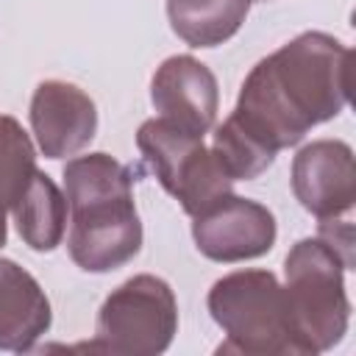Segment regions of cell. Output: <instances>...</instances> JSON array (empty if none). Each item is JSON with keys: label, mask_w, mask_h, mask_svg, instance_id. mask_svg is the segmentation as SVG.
Returning <instances> with one entry per match:
<instances>
[{"label": "cell", "mask_w": 356, "mask_h": 356, "mask_svg": "<svg viewBox=\"0 0 356 356\" xmlns=\"http://www.w3.org/2000/svg\"><path fill=\"white\" fill-rule=\"evenodd\" d=\"M348 89V44L323 31H303L248 72L231 117L259 145L278 153L342 114Z\"/></svg>", "instance_id": "cell-1"}, {"label": "cell", "mask_w": 356, "mask_h": 356, "mask_svg": "<svg viewBox=\"0 0 356 356\" xmlns=\"http://www.w3.org/2000/svg\"><path fill=\"white\" fill-rule=\"evenodd\" d=\"M70 209L67 250L83 273H111L142 250L134 175L108 153L72 156L64 164Z\"/></svg>", "instance_id": "cell-2"}, {"label": "cell", "mask_w": 356, "mask_h": 356, "mask_svg": "<svg viewBox=\"0 0 356 356\" xmlns=\"http://www.w3.org/2000/svg\"><path fill=\"white\" fill-rule=\"evenodd\" d=\"M345 270L350 267L323 236H306L289 248L284 295L300 356H314L342 342L350 320Z\"/></svg>", "instance_id": "cell-3"}, {"label": "cell", "mask_w": 356, "mask_h": 356, "mask_svg": "<svg viewBox=\"0 0 356 356\" xmlns=\"http://www.w3.org/2000/svg\"><path fill=\"white\" fill-rule=\"evenodd\" d=\"M206 306L225 334L217 353L300 356L284 286L270 270H236L217 278Z\"/></svg>", "instance_id": "cell-4"}, {"label": "cell", "mask_w": 356, "mask_h": 356, "mask_svg": "<svg viewBox=\"0 0 356 356\" xmlns=\"http://www.w3.org/2000/svg\"><path fill=\"white\" fill-rule=\"evenodd\" d=\"M178 331V300L172 286L150 273L122 281L103 300L95 323L92 350L117 356H159Z\"/></svg>", "instance_id": "cell-5"}, {"label": "cell", "mask_w": 356, "mask_h": 356, "mask_svg": "<svg viewBox=\"0 0 356 356\" xmlns=\"http://www.w3.org/2000/svg\"><path fill=\"white\" fill-rule=\"evenodd\" d=\"M136 147L164 192H170L189 217L203 214L234 189V181L225 175L211 147L203 145V136L189 134L164 117L139 125Z\"/></svg>", "instance_id": "cell-6"}, {"label": "cell", "mask_w": 356, "mask_h": 356, "mask_svg": "<svg viewBox=\"0 0 356 356\" xmlns=\"http://www.w3.org/2000/svg\"><path fill=\"white\" fill-rule=\"evenodd\" d=\"M192 220L195 248L206 259L222 264L248 261L270 253L278 234L275 217L267 206L250 197H239L234 192Z\"/></svg>", "instance_id": "cell-7"}, {"label": "cell", "mask_w": 356, "mask_h": 356, "mask_svg": "<svg viewBox=\"0 0 356 356\" xmlns=\"http://www.w3.org/2000/svg\"><path fill=\"white\" fill-rule=\"evenodd\" d=\"M292 192L317 220L345 217L356 203V161L342 139H314L292 159Z\"/></svg>", "instance_id": "cell-8"}, {"label": "cell", "mask_w": 356, "mask_h": 356, "mask_svg": "<svg viewBox=\"0 0 356 356\" xmlns=\"http://www.w3.org/2000/svg\"><path fill=\"white\" fill-rule=\"evenodd\" d=\"M31 131L47 159L81 153L97 134L95 100L70 81H42L31 97Z\"/></svg>", "instance_id": "cell-9"}, {"label": "cell", "mask_w": 356, "mask_h": 356, "mask_svg": "<svg viewBox=\"0 0 356 356\" xmlns=\"http://www.w3.org/2000/svg\"><path fill=\"white\" fill-rule=\"evenodd\" d=\"M150 103L159 117L175 122L189 134H209L220 108V89L214 72L189 53L170 56L159 64L150 81Z\"/></svg>", "instance_id": "cell-10"}, {"label": "cell", "mask_w": 356, "mask_h": 356, "mask_svg": "<svg viewBox=\"0 0 356 356\" xmlns=\"http://www.w3.org/2000/svg\"><path fill=\"white\" fill-rule=\"evenodd\" d=\"M53 323L39 281L17 261L0 256V350H31Z\"/></svg>", "instance_id": "cell-11"}, {"label": "cell", "mask_w": 356, "mask_h": 356, "mask_svg": "<svg viewBox=\"0 0 356 356\" xmlns=\"http://www.w3.org/2000/svg\"><path fill=\"white\" fill-rule=\"evenodd\" d=\"M11 217L19 239L39 253H50L61 245L67 231V195L56 186V181L36 170L11 206Z\"/></svg>", "instance_id": "cell-12"}, {"label": "cell", "mask_w": 356, "mask_h": 356, "mask_svg": "<svg viewBox=\"0 0 356 356\" xmlns=\"http://www.w3.org/2000/svg\"><path fill=\"white\" fill-rule=\"evenodd\" d=\"M253 0H167L170 28L189 47H217L245 22Z\"/></svg>", "instance_id": "cell-13"}, {"label": "cell", "mask_w": 356, "mask_h": 356, "mask_svg": "<svg viewBox=\"0 0 356 356\" xmlns=\"http://www.w3.org/2000/svg\"><path fill=\"white\" fill-rule=\"evenodd\" d=\"M36 172V150L31 136L22 131V125L0 114V248L8 236L6 217L11 214V206L28 186L31 175Z\"/></svg>", "instance_id": "cell-14"}, {"label": "cell", "mask_w": 356, "mask_h": 356, "mask_svg": "<svg viewBox=\"0 0 356 356\" xmlns=\"http://www.w3.org/2000/svg\"><path fill=\"white\" fill-rule=\"evenodd\" d=\"M211 153L231 181H253L275 161V153L259 145L250 134H245L231 114L225 117L222 125L214 128Z\"/></svg>", "instance_id": "cell-15"}]
</instances>
